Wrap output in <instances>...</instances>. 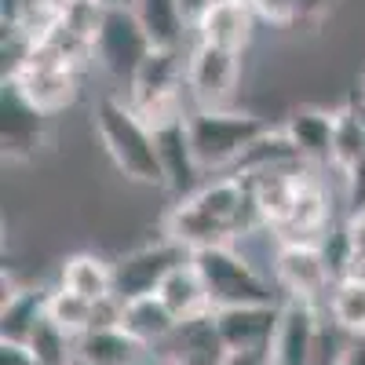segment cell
I'll use <instances>...</instances> for the list:
<instances>
[{
    "label": "cell",
    "instance_id": "obj_1",
    "mask_svg": "<svg viewBox=\"0 0 365 365\" xmlns=\"http://www.w3.org/2000/svg\"><path fill=\"white\" fill-rule=\"evenodd\" d=\"M91 125H96V135L106 150V158L113 161L120 175L132 182H146V187H165L158 139L146 128V120L132 110L128 99L99 96L96 110H91Z\"/></svg>",
    "mask_w": 365,
    "mask_h": 365
},
{
    "label": "cell",
    "instance_id": "obj_2",
    "mask_svg": "<svg viewBox=\"0 0 365 365\" xmlns=\"http://www.w3.org/2000/svg\"><path fill=\"white\" fill-rule=\"evenodd\" d=\"M190 146L201 172H220L234 168L245 150L267 132V120L249 110H190L187 120Z\"/></svg>",
    "mask_w": 365,
    "mask_h": 365
},
{
    "label": "cell",
    "instance_id": "obj_3",
    "mask_svg": "<svg viewBox=\"0 0 365 365\" xmlns=\"http://www.w3.org/2000/svg\"><path fill=\"white\" fill-rule=\"evenodd\" d=\"M194 267L201 270L212 311H230V307H267V303H282L274 296L270 282L249 263V256H241L234 245H216L201 249L190 256Z\"/></svg>",
    "mask_w": 365,
    "mask_h": 365
},
{
    "label": "cell",
    "instance_id": "obj_4",
    "mask_svg": "<svg viewBox=\"0 0 365 365\" xmlns=\"http://www.w3.org/2000/svg\"><path fill=\"white\" fill-rule=\"evenodd\" d=\"M81 70L84 66H77L73 58L63 55L55 44H37V48H29L26 63L4 81H15L19 91L41 113L55 117V113H63L66 106L77 103V96H81Z\"/></svg>",
    "mask_w": 365,
    "mask_h": 365
},
{
    "label": "cell",
    "instance_id": "obj_5",
    "mask_svg": "<svg viewBox=\"0 0 365 365\" xmlns=\"http://www.w3.org/2000/svg\"><path fill=\"white\" fill-rule=\"evenodd\" d=\"M150 51H154V44H150L146 29L139 26L132 4L106 8L103 26L96 34V44H91V63L128 88L132 77L139 73V66L146 63Z\"/></svg>",
    "mask_w": 365,
    "mask_h": 365
},
{
    "label": "cell",
    "instance_id": "obj_6",
    "mask_svg": "<svg viewBox=\"0 0 365 365\" xmlns=\"http://www.w3.org/2000/svg\"><path fill=\"white\" fill-rule=\"evenodd\" d=\"M274 285L285 296L282 299H303V303H325L336 270L322 245H278L274 249Z\"/></svg>",
    "mask_w": 365,
    "mask_h": 365
},
{
    "label": "cell",
    "instance_id": "obj_7",
    "mask_svg": "<svg viewBox=\"0 0 365 365\" xmlns=\"http://www.w3.org/2000/svg\"><path fill=\"white\" fill-rule=\"evenodd\" d=\"M241 81V55L212 48V44H194L187 51V96L194 110H227Z\"/></svg>",
    "mask_w": 365,
    "mask_h": 365
},
{
    "label": "cell",
    "instance_id": "obj_8",
    "mask_svg": "<svg viewBox=\"0 0 365 365\" xmlns=\"http://www.w3.org/2000/svg\"><path fill=\"white\" fill-rule=\"evenodd\" d=\"M190 252L175 245L172 237H158L150 241V245H139L132 252H125L117 263H113V289L120 299H135V296H154L161 289V282L168 278V274L187 263Z\"/></svg>",
    "mask_w": 365,
    "mask_h": 365
},
{
    "label": "cell",
    "instance_id": "obj_9",
    "mask_svg": "<svg viewBox=\"0 0 365 365\" xmlns=\"http://www.w3.org/2000/svg\"><path fill=\"white\" fill-rule=\"evenodd\" d=\"M0 143L8 161H34L37 150L48 143V113L29 103L15 81H4L0 91Z\"/></svg>",
    "mask_w": 365,
    "mask_h": 365
},
{
    "label": "cell",
    "instance_id": "obj_10",
    "mask_svg": "<svg viewBox=\"0 0 365 365\" xmlns=\"http://www.w3.org/2000/svg\"><path fill=\"white\" fill-rule=\"evenodd\" d=\"M318 168H311V165H292V168H270V172H256V175H241L249 182L256 216L270 234L292 216V208L299 201V190L307 187V179Z\"/></svg>",
    "mask_w": 365,
    "mask_h": 365
},
{
    "label": "cell",
    "instance_id": "obj_11",
    "mask_svg": "<svg viewBox=\"0 0 365 365\" xmlns=\"http://www.w3.org/2000/svg\"><path fill=\"white\" fill-rule=\"evenodd\" d=\"M322 311L303 299H282L278 332L270 340V365H314V332Z\"/></svg>",
    "mask_w": 365,
    "mask_h": 365
},
{
    "label": "cell",
    "instance_id": "obj_12",
    "mask_svg": "<svg viewBox=\"0 0 365 365\" xmlns=\"http://www.w3.org/2000/svg\"><path fill=\"white\" fill-rule=\"evenodd\" d=\"M216 329L227 344V351H267L274 332H278L282 303L267 307H230V311H212Z\"/></svg>",
    "mask_w": 365,
    "mask_h": 365
},
{
    "label": "cell",
    "instance_id": "obj_13",
    "mask_svg": "<svg viewBox=\"0 0 365 365\" xmlns=\"http://www.w3.org/2000/svg\"><path fill=\"white\" fill-rule=\"evenodd\" d=\"M289 143L296 146V154L303 165L322 168L332 165V135H336V110H322V106H296L285 117Z\"/></svg>",
    "mask_w": 365,
    "mask_h": 365
},
{
    "label": "cell",
    "instance_id": "obj_14",
    "mask_svg": "<svg viewBox=\"0 0 365 365\" xmlns=\"http://www.w3.org/2000/svg\"><path fill=\"white\" fill-rule=\"evenodd\" d=\"M329 216H332L329 190H325L322 175L314 172L307 179V187L299 190V201L292 208V216L274 230V237H278V245H322V237L329 230Z\"/></svg>",
    "mask_w": 365,
    "mask_h": 365
},
{
    "label": "cell",
    "instance_id": "obj_15",
    "mask_svg": "<svg viewBox=\"0 0 365 365\" xmlns=\"http://www.w3.org/2000/svg\"><path fill=\"white\" fill-rule=\"evenodd\" d=\"M190 120V117H187ZM187 120L168 128H158V158H161V172H165V187L175 197H190L201 187V168L194 158V146H190V132H187Z\"/></svg>",
    "mask_w": 365,
    "mask_h": 365
},
{
    "label": "cell",
    "instance_id": "obj_16",
    "mask_svg": "<svg viewBox=\"0 0 365 365\" xmlns=\"http://www.w3.org/2000/svg\"><path fill=\"white\" fill-rule=\"evenodd\" d=\"M179 88H187V55H182V48H154L146 55V63L139 66V73L132 77L125 99L139 106L146 99L168 96V91H179Z\"/></svg>",
    "mask_w": 365,
    "mask_h": 365
},
{
    "label": "cell",
    "instance_id": "obj_17",
    "mask_svg": "<svg viewBox=\"0 0 365 365\" xmlns=\"http://www.w3.org/2000/svg\"><path fill=\"white\" fill-rule=\"evenodd\" d=\"M252 29H256V15L249 4H212L205 19L194 26V34L201 44L241 55L252 44Z\"/></svg>",
    "mask_w": 365,
    "mask_h": 365
},
{
    "label": "cell",
    "instance_id": "obj_18",
    "mask_svg": "<svg viewBox=\"0 0 365 365\" xmlns=\"http://www.w3.org/2000/svg\"><path fill=\"white\" fill-rule=\"evenodd\" d=\"M161 303L172 311V318L179 325H187V322H197V318H208L212 314V299H208V289H205V278H201V270L194 267V259L187 263H179L168 278L161 282L158 289Z\"/></svg>",
    "mask_w": 365,
    "mask_h": 365
},
{
    "label": "cell",
    "instance_id": "obj_19",
    "mask_svg": "<svg viewBox=\"0 0 365 365\" xmlns=\"http://www.w3.org/2000/svg\"><path fill=\"white\" fill-rule=\"evenodd\" d=\"M48 292L51 289H19L8 285L4 307H0V340L29 344V336L48 318Z\"/></svg>",
    "mask_w": 365,
    "mask_h": 365
},
{
    "label": "cell",
    "instance_id": "obj_20",
    "mask_svg": "<svg viewBox=\"0 0 365 365\" xmlns=\"http://www.w3.org/2000/svg\"><path fill=\"white\" fill-rule=\"evenodd\" d=\"M58 289H66L88 303H99L117 296L113 289V263H106L96 252H73L63 259V270H58Z\"/></svg>",
    "mask_w": 365,
    "mask_h": 365
},
{
    "label": "cell",
    "instance_id": "obj_21",
    "mask_svg": "<svg viewBox=\"0 0 365 365\" xmlns=\"http://www.w3.org/2000/svg\"><path fill=\"white\" fill-rule=\"evenodd\" d=\"M120 329L135 336L139 344L154 347V344H165L175 336L179 322L172 318V311L161 303V296H135V299H125V314H120Z\"/></svg>",
    "mask_w": 365,
    "mask_h": 365
},
{
    "label": "cell",
    "instance_id": "obj_22",
    "mask_svg": "<svg viewBox=\"0 0 365 365\" xmlns=\"http://www.w3.org/2000/svg\"><path fill=\"white\" fill-rule=\"evenodd\" d=\"M146 351L150 347L128 336L125 329H91L77 340V358L88 365H143Z\"/></svg>",
    "mask_w": 365,
    "mask_h": 365
},
{
    "label": "cell",
    "instance_id": "obj_23",
    "mask_svg": "<svg viewBox=\"0 0 365 365\" xmlns=\"http://www.w3.org/2000/svg\"><path fill=\"white\" fill-rule=\"evenodd\" d=\"M172 358H179L182 365H223L227 358V344L216 329V318H197L175 329L172 336Z\"/></svg>",
    "mask_w": 365,
    "mask_h": 365
},
{
    "label": "cell",
    "instance_id": "obj_24",
    "mask_svg": "<svg viewBox=\"0 0 365 365\" xmlns=\"http://www.w3.org/2000/svg\"><path fill=\"white\" fill-rule=\"evenodd\" d=\"M132 11L154 48H182V34L190 26L175 0H132Z\"/></svg>",
    "mask_w": 365,
    "mask_h": 365
},
{
    "label": "cell",
    "instance_id": "obj_25",
    "mask_svg": "<svg viewBox=\"0 0 365 365\" xmlns=\"http://www.w3.org/2000/svg\"><path fill=\"white\" fill-rule=\"evenodd\" d=\"M365 165V110L361 106H340L336 110V135H332V168L340 175Z\"/></svg>",
    "mask_w": 365,
    "mask_h": 365
},
{
    "label": "cell",
    "instance_id": "obj_26",
    "mask_svg": "<svg viewBox=\"0 0 365 365\" xmlns=\"http://www.w3.org/2000/svg\"><path fill=\"white\" fill-rule=\"evenodd\" d=\"M303 165V158L296 154V146L289 143V135L282 128H267L249 150L245 158L234 165V175H256V172H270V168H292Z\"/></svg>",
    "mask_w": 365,
    "mask_h": 365
},
{
    "label": "cell",
    "instance_id": "obj_27",
    "mask_svg": "<svg viewBox=\"0 0 365 365\" xmlns=\"http://www.w3.org/2000/svg\"><path fill=\"white\" fill-rule=\"evenodd\" d=\"M325 314L336 322L351 340H365V282L358 278H336L329 299H325Z\"/></svg>",
    "mask_w": 365,
    "mask_h": 365
},
{
    "label": "cell",
    "instance_id": "obj_28",
    "mask_svg": "<svg viewBox=\"0 0 365 365\" xmlns=\"http://www.w3.org/2000/svg\"><path fill=\"white\" fill-rule=\"evenodd\" d=\"M91 318H96V303H88L66 289H51L48 292V322L55 329H63L70 340H81L91 329Z\"/></svg>",
    "mask_w": 365,
    "mask_h": 365
},
{
    "label": "cell",
    "instance_id": "obj_29",
    "mask_svg": "<svg viewBox=\"0 0 365 365\" xmlns=\"http://www.w3.org/2000/svg\"><path fill=\"white\" fill-rule=\"evenodd\" d=\"M29 347L37 354V365H70L77 358V340H70L63 329H55L48 318L41 322V329L29 336Z\"/></svg>",
    "mask_w": 365,
    "mask_h": 365
},
{
    "label": "cell",
    "instance_id": "obj_30",
    "mask_svg": "<svg viewBox=\"0 0 365 365\" xmlns=\"http://www.w3.org/2000/svg\"><path fill=\"white\" fill-rule=\"evenodd\" d=\"M344 245H347V256H344L340 278L365 282V212H351V216H347V223H344Z\"/></svg>",
    "mask_w": 365,
    "mask_h": 365
},
{
    "label": "cell",
    "instance_id": "obj_31",
    "mask_svg": "<svg viewBox=\"0 0 365 365\" xmlns=\"http://www.w3.org/2000/svg\"><path fill=\"white\" fill-rule=\"evenodd\" d=\"M249 8H252L256 22L278 26V29H285V26H292V22L299 19L296 0H249Z\"/></svg>",
    "mask_w": 365,
    "mask_h": 365
},
{
    "label": "cell",
    "instance_id": "obj_32",
    "mask_svg": "<svg viewBox=\"0 0 365 365\" xmlns=\"http://www.w3.org/2000/svg\"><path fill=\"white\" fill-rule=\"evenodd\" d=\"M0 365H37V354H34L29 344L0 340Z\"/></svg>",
    "mask_w": 365,
    "mask_h": 365
},
{
    "label": "cell",
    "instance_id": "obj_33",
    "mask_svg": "<svg viewBox=\"0 0 365 365\" xmlns=\"http://www.w3.org/2000/svg\"><path fill=\"white\" fill-rule=\"evenodd\" d=\"M223 365H270V347L267 351H227Z\"/></svg>",
    "mask_w": 365,
    "mask_h": 365
},
{
    "label": "cell",
    "instance_id": "obj_34",
    "mask_svg": "<svg viewBox=\"0 0 365 365\" xmlns=\"http://www.w3.org/2000/svg\"><path fill=\"white\" fill-rule=\"evenodd\" d=\"M175 4H179V11H182V19H187V26L194 29L201 19H205V11L212 8V4H216V0H175Z\"/></svg>",
    "mask_w": 365,
    "mask_h": 365
},
{
    "label": "cell",
    "instance_id": "obj_35",
    "mask_svg": "<svg viewBox=\"0 0 365 365\" xmlns=\"http://www.w3.org/2000/svg\"><path fill=\"white\" fill-rule=\"evenodd\" d=\"M336 4V0H296V11H299V19H307V22H318V19H325L329 15V8Z\"/></svg>",
    "mask_w": 365,
    "mask_h": 365
},
{
    "label": "cell",
    "instance_id": "obj_36",
    "mask_svg": "<svg viewBox=\"0 0 365 365\" xmlns=\"http://www.w3.org/2000/svg\"><path fill=\"white\" fill-rule=\"evenodd\" d=\"M340 365H365V340H354V344L347 347V354H344Z\"/></svg>",
    "mask_w": 365,
    "mask_h": 365
},
{
    "label": "cell",
    "instance_id": "obj_37",
    "mask_svg": "<svg viewBox=\"0 0 365 365\" xmlns=\"http://www.w3.org/2000/svg\"><path fill=\"white\" fill-rule=\"evenodd\" d=\"M154 365H182V361H179V358H172V354H161Z\"/></svg>",
    "mask_w": 365,
    "mask_h": 365
},
{
    "label": "cell",
    "instance_id": "obj_38",
    "mask_svg": "<svg viewBox=\"0 0 365 365\" xmlns=\"http://www.w3.org/2000/svg\"><path fill=\"white\" fill-rule=\"evenodd\" d=\"M103 8H117V4H132V0H99Z\"/></svg>",
    "mask_w": 365,
    "mask_h": 365
},
{
    "label": "cell",
    "instance_id": "obj_39",
    "mask_svg": "<svg viewBox=\"0 0 365 365\" xmlns=\"http://www.w3.org/2000/svg\"><path fill=\"white\" fill-rule=\"evenodd\" d=\"M216 4H249V0H216Z\"/></svg>",
    "mask_w": 365,
    "mask_h": 365
},
{
    "label": "cell",
    "instance_id": "obj_40",
    "mask_svg": "<svg viewBox=\"0 0 365 365\" xmlns=\"http://www.w3.org/2000/svg\"><path fill=\"white\" fill-rule=\"evenodd\" d=\"M361 110H365V77H361Z\"/></svg>",
    "mask_w": 365,
    "mask_h": 365
},
{
    "label": "cell",
    "instance_id": "obj_41",
    "mask_svg": "<svg viewBox=\"0 0 365 365\" xmlns=\"http://www.w3.org/2000/svg\"><path fill=\"white\" fill-rule=\"evenodd\" d=\"M70 365H88V361H84V358H73V361H70Z\"/></svg>",
    "mask_w": 365,
    "mask_h": 365
}]
</instances>
